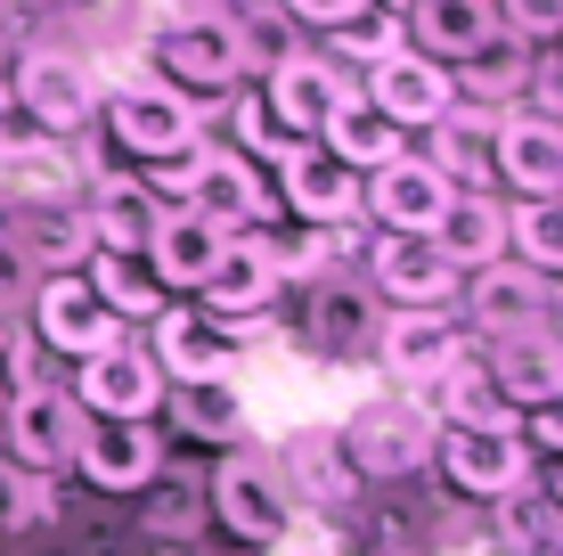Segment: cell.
<instances>
[{"label": "cell", "mask_w": 563, "mask_h": 556, "mask_svg": "<svg viewBox=\"0 0 563 556\" xmlns=\"http://www.w3.org/2000/svg\"><path fill=\"white\" fill-rule=\"evenodd\" d=\"M465 319L457 328H474L482 344H498V336H531V328H548V303H555V279H539V271H522V262H482V271H465Z\"/></svg>", "instance_id": "ba28073f"}, {"label": "cell", "mask_w": 563, "mask_h": 556, "mask_svg": "<svg viewBox=\"0 0 563 556\" xmlns=\"http://www.w3.org/2000/svg\"><path fill=\"white\" fill-rule=\"evenodd\" d=\"M0 426H9V393H0Z\"/></svg>", "instance_id": "7dc6e473"}, {"label": "cell", "mask_w": 563, "mask_h": 556, "mask_svg": "<svg viewBox=\"0 0 563 556\" xmlns=\"http://www.w3.org/2000/svg\"><path fill=\"white\" fill-rule=\"evenodd\" d=\"M74 410L82 417H155L164 410V369L147 360V344H114L99 360H74Z\"/></svg>", "instance_id": "4fadbf2b"}, {"label": "cell", "mask_w": 563, "mask_h": 556, "mask_svg": "<svg viewBox=\"0 0 563 556\" xmlns=\"http://www.w3.org/2000/svg\"><path fill=\"white\" fill-rule=\"evenodd\" d=\"M49 148H66V140H49V131L33 123L25 107H16V90L0 83V181H16V172H25V164H42Z\"/></svg>", "instance_id": "8d00e7d4"}, {"label": "cell", "mask_w": 563, "mask_h": 556, "mask_svg": "<svg viewBox=\"0 0 563 556\" xmlns=\"http://www.w3.org/2000/svg\"><path fill=\"white\" fill-rule=\"evenodd\" d=\"M33 328H42V344H49L57 360H99V352L123 344V319L90 295L82 271H57V279L33 286Z\"/></svg>", "instance_id": "9c48e42d"}, {"label": "cell", "mask_w": 563, "mask_h": 556, "mask_svg": "<svg viewBox=\"0 0 563 556\" xmlns=\"http://www.w3.org/2000/svg\"><path fill=\"white\" fill-rule=\"evenodd\" d=\"M367 279H376V295L393 303V312H450L457 286H465V271L441 254L433 238H376Z\"/></svg>", "instance_id": "5bb4252c"}, {"label": "cell", "mask_w": 563, "mask_h": 556, "mask_svg": "<svg viewBox=\"0 0 563 556\" xmlns=\"http://www.w3.org/2000/svg\"><path fill=\"white\" fill-rule=\"evenodd\" d=\"M352 90L360 83L343 66H327L319 50H295V57H278V66L262 74V107H269V123H278L286 140H319V123L352 99Z\"/></svg>", "instance_id": "30bf717a"}, {"label": "cell", "mask_w": 563, "mask_h": 556, "mask_svg": "<svg viewBox=\"0 0 563 556\" xmlns=\"http://www.w3.org/2000/svg\"><path fill=\"white\" fill-rule=\"evenodd\" d=\"M269 467H278V483H286V500L302 508H343L360 491V475H352V458H343L335 434H319V426H302V434H286L278 450H269Z\"/></svg>", "instance_id": "44dd1931"}, {"label": "cell", "mask_w": 563, "mask_h": 556, "mask_svg": "<svg viewBox=\"0 0 563 556\" xmlns=\"http://www.w3.org/2000/svg\"><path fill=\"white\" fill-rule=\"evenodd\" d=\"M400 33H409V50L433 57V66H465L482 42H498L490 0H417V9L400 17Z\"/></svg>", "instance_id": "484cf974"}, {"label": "cell", "mask_w": 563, "mask_h": 556, "mask_svg": "<svg viewBox=\"0 0 563 556\" xmlns=\"http://www.w3.org/2000/svg\"><path fill=\"white\" fill-rule=\"evenodd\" d=\"M433 467L450 475L457 500H507L531 483V443L515 434V417H457L433 426Z\"/></svg>", "instance_id": "3957f363"}, {"label": "cell", "mask_w": 563, "mask_h": 556, "mask_svg": "<svg viewBox=\"0 0 563 556\" xmlns=\"http://www.w3.org/2000/svg\"><path fill=\"white\" fill-rule=\"evenodd\" d=\"M74 467L99 491H147L164 475V434H155V417H82Z\"/></svg>", "instance_id": "9a60e30c"}, {"label": "cell", "mask_w": 563, "mask_h": 556, "mask_svg": "<svg viewBox=\"0 0 563 556\" xmlns=\"http://www.w3.org/2000/svg\"><path fill=\"white\" fill-rule=\"evenodd\" d=\"M33 279V262H25V246H16V229H0V303L16 295V286Z\"/></svg>", "instance_id": "b9f144b4"}, {"label": "cell", "mask_w": 563, "mask_h": 556, "mask_svg": "<svg viewBox=\"0 0 563 556\" xmlns=\"http://www.w3.org/2000/svg\"><path fill=\"white\" fill-rule=\"evenodd\" d=\"M82 221H90V238H99L107 254H147L155 221H164V197H155L140 172H99L90 197H82Z\"/></svg>", "instance_id": "cb8c5ba5"}, {"label": "cell", "mask_w": 563, "mask_h": 556, "mask_svg": "<svg viewBox=\"0 0 563 556\" xmlns=\"http://www.w3.org/2000/svg\"><path fill=\"white\" fill-rule=\"evenodd\" d=\"M74 443H82V410H74L66 385H16L9 393V426H0V458L16 475H57L74 467Z\"/></svg>", "instance_id": "52a82bcc"}, {"label": "cell", "mask_w": 563, "mask_h": 556, "mask_svg": "<svg viewBox=\"0 0 563 556\" xmlns=\"http://www.w3.org/2000/svg\"><path fill=\"white\" fill-rule=\"evenodd\" d=\"M465 344L457 328V312H384V336H376V360H384V377H393V393H417L424 377L441 369Z\"/></svg>", "instance_id": "603a6c76"}, {"label": "cell", "mask_w": 563, "mask_h": 556, "mask_svg": "<svg viewBox=\"0 0 563 556\" xmlns=\"http://www.w3.org/2000/svg\"><path fill=\"white\" fill-rule=\"evenodd\" d=\"M229 33H238V57H245V74H269L278 57H295V25L278 17V0H245L238 17H229Z\"/></svg>", "instance_id": "836d02e7"}, {"label": "cell", "mask_w": 563, "mask_h": 556, "mask_svg": "<svg viewBox=\"0 0 563 556\" xmlns=\"http://www.w3.org/2000/svg\"><path fill=\"white\" fill-rule=\"evenodd\" d=\"M507 262H522V271L539 279H563V214L555 205H507Z\"/></svg>", "instance_id": "d6a6232c"}, {"label": "cell", "mask_w": 563, "mask_h": 556, "mask_svg": "<svg viewBox=\"0 0 563 556\" xmlns=\"http://www.w3.org/2000/svg\"><path fill=\"white\" fill-rule=\"evenodd\" d=\"M335 443H343L360 483H400V475L433 467V417H424L409 393H367L360 410L343 417Z\"/></svg>", "instance_id": "7a4b0ae2"}, {"label": "cell", "mask_w": 563, "mask_h": 556, "mask_svg": "<svg viewBox=\"0 0 563 556\" xmlns=\"http://www.w3.org/2000/svg\"><path fill=\"white\" fill-rule=\"evenodd\" d=\"M531 556H563V524H555V532H548V541H539Z\"/></svg>", "instance_id": "bcb514c9"}, {"label": "cell", "mask_w": 563, "mask_h": 556, "mask_svg": "<svg viewBox=\"0 0 563 556\" xmlns=\"http://www.w3.org/2000/svg\"><path fill=\"white\" fill-rule=\"evenodd\" d=\"M278 188H286V205H295L302 229H352V214H360V172H343L319 140H302L295 156L278 164Z\"/></svg>", "instance_id": "ffe728a7"}, {"label": "cell", "mask_w": 563, "mask_h": 556, "mask_svg": "<svg viewBox=\"0 0 563 556\" xmlns=\"http://www.w3.org/2000/svg\"><path fill=\"white\" fill-rule=\"evenodd\" d=\"M548 336L563 344V279H555V303H548Z\"/></svg>", "instance_id": "f6af8a7d"}, {"label": "cell", "mask_w": 563, "mask_h": 556, "mask_svg": "<svg viewBox=\"0 0 563 556\" xmlns=\"http://www.w3.org/2000/svg\"><path fill=\"white\" fill-rule=\"evenodd\" d=\"M490 508H498V532H507V548H515V556H531V548L563 524V508H555L539 483H522V491H507V500H490Z\"/></svg>", "instance_id": "d590c367"}, {"label": "cell", "mask_w": 563, "mask_h": 556, "mask_svg": "<svg viewBox=\"0 0 563 556\" xmlns=\"http://www.w3.org/2000/svg\"><path fill=\"white\" fill-rule=\"evenodd\" d=\"M360 99L393 131H433L441 115H450V66H433V57H417V50H393L384 66H367Z\"/></svg>", "instance_id": "ac0fdd59"}, {"label": "cell", "mask_w": 563, "mask_h": 556, "mask_svg": "<svg viewBox=\"0 0 563 556\" xmlns=\"http://www.w3.org/2000/svg\"><path fill=\"white\" fill-rule=\"evenodd\" d=\"M188 214H205L229 238L269 229V181L262 164H245L238 148H197V181H188Z\"/></svg>", "instance_id": "2e32d148"}, {"label": "cell", "mask_w": 563, "mask_h": 556, "mask_svg": "<svg viewBox=\"0 0 563 556\" xmlns=\"http://www.w3.org/2000/svg\"><path fill=\"white\" fill-rule=\"evenodd\" d=\"M278 262H269V246L262 238H229L221 246V262L205 271L197 286V312L205 319H221V328H245V319H262L269 303H278Z\"/></svg>", "instance_id": "d6986e66"}, {"label": "cell", "mask_w": 563, "mask_h": 556, "mask_svg": "<svg viewBox=\"0 0 563 556\" xmlns=\"http://www.w3.org/2000/svg\"><path fill=\"white\" fill-rule=\"evenodd\" d=\"M9 90H16V107H25L33 123L49 131V140H74V131H90V123H99V99H107V90H99V74H90V57L49 50V42L16 50Z\"/></svg>", "instance_id": "5b68a950"}, {"label": "cell", "mask_w": 563, "mask_h": 556, "mask_svg": "<svg viewBox=\"0 0 563 556\" xmlns=\"http://www.w3.org/2000/svg\"><path fill=\"white\" fill-rule=\"evenodd\" d=\"M327 42H335V50H327V66H384L393 50H409V33H400L393 17L367 9V17H352V25H335Z\"/></svg>", "instance_id": "e575fe53"}, {"label": "cell", "mask_w": 563, "mask_h": 556, "mask_svg": "<svg viewBox=\"0 0 563 556\" xmlns=\"http://www.w3.org/2000/svg\"><path fill=\"white\" fill-rule=\"evenodd\" d=\"M212 515L254 548H278L286 532H295V500H286L269 450H245V443L221 450V467H212Z\"/></svg>", "instance_id": "8992f818"}, {"label": "cell", "mask_w": 563, "mask_h": 556, "mask_svg": "<svg viewBox=\"0 0 563 556\" xmlns=\"http://www.w3.org/2000/svg\"><path fill=\"white\" fill-rule=\"evenodd\" d=\"M147 360L164 369V385H205V377L238 369V336L205 319L197 303H164V319L147 328Z\"/></svg>", "instance_id": "e0dca14e"}, {"label": "cell", "mask_w": 563, "mask_h": 556, "mask_svg": "<svg viewBox=\"0 0 563 556\" xmlns=\"http://www.w3.org/2000/svg\"><path fill=\"white\" fill-rule=\"evenodd\" d=\"M99 115H107V140L123 148L131 164H172V156H188V148H205V115L180 99V90H164L147 74V83H123V90H107L99 99Z\"/></svg>", "instance_id": "277c9868"}, {"label": "cell", "mask_w": 563, "mask_h": 556, "mask_svg": "<svg viewBox=\"0 0 563 556\" xmlns=\"http://www.w3.org/2000/svg\"><path fill=\"white\" fill-rule=\"evenodd\" d=\"M482 369H490L498 410L522 417L531 401L563 393V344H555L548 328H531V336H498V344H482Z\"/></svg>", "instance_id": "7402d4cb"}, {"label": "cell", "mask_w": 563, "mask_h": 556, "mask_svg": "<svg viewBox=\"0 0 563 556\" xmlns=\"http://www.w3.org/2000/svg\"><path fill=\"white\" fill-rule=\"evenodd\" d=\"M433 246L457 262V271H482V262L507 254V205L490 197V188H474V197H450V214H441Z\"/></svg>", "instance_id": "f546056e"}, {"label": "cell", "mask_w": 563, "mask_h": 556, "mask_svg": "<svg viewBox=\"0 0 563 556\" xmlns=\"http://www.w3.org/2000/svg\"><path fill=\"white\" fill-rule=\"evenodd\" d=\"M555 214H563V205H555Z\"/></svg>", "instance_id": "c3c4849f"}, {"label": "cell", "mask_w": 563, "mask_h": 556, "mask_svg": "<svg viewBox=\"0 0 563 556\" xmlns=\"http://www.w3.org/2000/svg\"><path fill=\"white\" fill-rule=\"evenodd\" d=\"M155 417H172L188 443L238 450V434H245V393L229 385V377H205V385H164V410H155Z\"/></svg>", "instance_id": "83f0119b"}, {"label": "cell", "mask_w": 563, "mask_h": 556, "mask_svg": "<svg viewBox=\"0 0 563 556\" xmlns=\"http://www.w3.org/2000/svg\"><path fill=\"white\" fill-rule=\"evenodd\" d=\"M25 262H42V279L57 271H82L90 254H99V238H90V221H82V205H42V214L25 221Z\"/></svg>", "instance_id": "1f68e13d"}, {"label": "cell", "mask_w": 563, "mask_h": 556, "mask_svg": "<svg viewBox=\"0 0 563 556\" xmlns=\"http://www.w3.org/2000/svg\"><path fill=\"white\" fill-rule=\"evenodd\" d=\"M515 434L531 450H548V458H563V393H548V401H531V410L515 417Z\"/></svg>", "instance_id": "60d3db41"}, {"label": "cell", "mask_w": 563, "mask_h": 556, "mask_svg": "<svg viewBox=\"0 0 563 556\" xmlns=\"http://www.w3.org/2000/svg\"><path fill=\"white\" fill-rule=\"evenodd\" d=\"M367 9H376V17H393V25H400V17H409L417 0H367Z\"/></svg>", "instance_id": "ee69618b"}, {"label": "cell", "mask_w": 563, "mask_h": 556, "mask_svg": "<svg viewBox=\"0 0 563 556\" xmlns=\"http://www.w3.org/2000/svg\"><path fill=\"white\" fill-rule=\"evenodd\" d=\"M147 57H155V83H164V90H180L188 107H205V99H229V90L245 83L238 33H229V17H212V9H188V17H172V25L147 42Z\"/></svg>", "instance_id": "6da1fadb"}, {"label": "cell", "mask_w": 563, "mask_h": 556, "mask_svg": "<svg viewBox=\"0 0 563 556\" xmlns=\"http://www.w3.org/2000/svg\"><path fill=\"white\" fill-rule=\"evenodd\" d=\"M229 123H238V156H245V164H286V156H295V148H302V140H286V131L269 123L262 90H245V99H238V115H229Z\"/></svg>", "instance_id": "f35d334b"}, {"label": "cell", "mask_w": 563, "mask_h": 556, "mask_svg": "<svg viewBox=\"0 0 563 556\" xmlns=\"http://www.w3.org/2000/svg\"><path fill=\"white\" fill-rule=\"evenodd\" d=\"M319 148H327V156H335L343 172H376V164L409 156V131H393V123H384V115L352 90V99H343V107L319 123Z\"/></svg>", "instance_id": "f1b7e54d"}, {"label": "cell", "mask_w": 563, "mask_h": 556, "mask_svg": "<svg viewBox=\"0 0 563 556\" xmlns=\"http://www.w3.org/2000/svg\"><path fill=\"white\" fill-rule=\"evenodd\" d=\"M0 369H16V377H25V344H16L9 319H0Z\"/></svg>", "instance_id": "7bdbcfd3"}, {"label": "cell", "mask_w": 563, "mask_h": 556, "mask_svg": "<svg viewBox=\"0 0 563 556\" xmlns=\"http://www.w3.org/2000/svg\"><path fill=\"white\" fill-rule=\"evenodd\" d=\"M531 66H539V50H522V42H482L465 66H450V99H457V107L515 115L522 90H531Z\"/></svg>", "instance_id": "4316f807"}, {"label": "cell", "mask_w": 563, "mask_h": 556, "mask_svg": "<svg viewBox=\"0 0 563 556\" xmlns=\"http://www.w3.org/2000/svg\"><path fill=\"white\" fill-rule=\"evenodd\" d=\"M221 246H229V229H212L205 214H188V205H164V221H155V238H147V271L164 295H197L205 271L221 262Z\"/></svg>", "instance_id": "d4e9b609"}, {"label": "cell", "mask_w": 563, "mask_h": 556, "mask_svg": "<svg viewBox=\"0 0 563 556\" xmlns=\"http://www.w3.org/2000/svg\"><path fill=\"white\" fill-rule=\"evenodd\" d=\"M82 279H90V295H99L123 328H155V319H164V286H155V271L140 254H107L99 246V254L82 262Z\"/></svg>", "instance_id": "4dcf8cb0"}, {"label": "cell", "mask_w": 563, "mask_h": 556, "mask_svg": "<svg viewBox=\"0 0 563 556\" xmlns=\"http://www.w3.org/2000/svg\"><path fill=\"white\" fill-rule=\"evenodd\" d=\"M450 197L457 188L441 181L424 156H393V164L360 172V205L384 221V238H433L441 214H450Z\"/></svg>", "instance_id": "8fae6325"}, {"label": "cell", "mask_w": 563, "mask_h": 556, "mask_svg": "<svg viewBox=\"0 0 563 556\" xmlns=\"http://www.w3.org/2000/svg\"><path fill=\"white\" fill-rule=\"evenodd\" d=\"M278 17L295 33H335V25H352V17H367V0H278Z\"/></svg>", "instance_id": "ab89813d"}, {"label": "cell", "mask_w": 563, "mask_h": 556, "mask_svg": "<svg viewBox=\"0 0 563 556\" xmlns=\"http://www.w3.org/2000/svg\"><path fill=\"white\" fill-rule=\"evenodd\" d=\"M490 25H498V42L548 50V42H563V0H490Z\"/></svg>", "instance_id": "74e56055"}, {"label": "cell", "mask_w": 563, "mask_h": 556, "mask_svg": "<svg viewBox=\"0 0 563 556\" xmlns=\"http://www.w3.org/2000/svg\"><path fill=\"white\" fill-rule=\"evenodd\" d=\"M490 181L515 188L522 205H563V131L539 115H498L490 131Z\"/></svg>", "instance_id": "7c38bea8"}]
</instances>
